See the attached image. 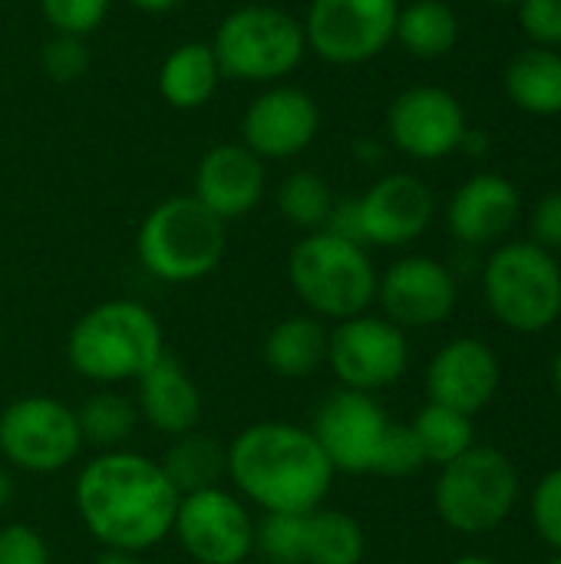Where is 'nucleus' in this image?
I'll return each instance as SVG.
<instances>
[{
  "label": "nucleus",
  "mask_w": 561,
  "mask_h": 564,
  "mask_svg": "<svg viewBox=\"0 0 561 564\" xmlns=\"http://www.w3.org/2000/svg\"><path fill=\"white\" fill-rule=\"evenodd\" d=\"M179 492L159 459L136 449L96 453L73 482V506L99 549L149 552L172 539Z\"/></svg>",
  "instance_id": "obj_1"
},
{
  "label": "nucleus",
  "mask_w": 561,
  "mask_h": 564,
  "mask_svg": "<svg viewBox=\"0 0 561 564\" xmlns=\"http://www.w3.org/2000/svg\"><path fill=\"white\" fill-rule=\"evenodd\" d=\"M334 466L308 426L261 420L228 443L231 492L261 516H308L327 506Z\"/></svg>",
  "instance_id": "obj_2"
},
{
  "label": "nucleus",
  "mask_w": 561,
  "mask_h": 564,
  "mask_svg": "<svg viewBox=\"0 0 561 564\" xmlns=\"http://www.w3.org/2000/svg\"><path fill=\"white\" fill-rule=\"evenodd\" d=\"M162 354V321L132 297L99 301L66 334V364L93 387L136 383Z\"/></svg>",
  "instance_id": "obj_3"
},
{
  "label": "nucleus",
  "mask_w": 561,
  "mask_h": 564,
  "mask_svg": "<svg viewBox=\"0 0 561 564\" xmlns=\"http://www.w3.org/2000/svg\"><path fill=\"white\" fill-rule=\"evenodd\" d=\"M377 268L364 245L334 231L304 235L288 254V284L308 314L337 324L370 311L377 301Z\"/></svg>",
  "instance_id": "obj_4"
},
{
  "label": "nucleus",
  "mask_w": 561,
  "mask_h": 564,
  "mask_svg": "<svg viewBox=\"0 0 561 564\" xmlns=\"http://www.w3.org/2000/svg\"><path fill=\"white\" fill-rule=\"evenodd\" d=\"M228 248V228L195 195L159 202L139 225V264L162 284H192L208 278Z\"/></svg>",
  "instance_id": "obj_5"
},
{
  "label": "nucleus",
  "mask_w": 561,
  "mask_h": 564,
  "mask_svg": "<svg viewBox=\"0 0 561 564\" xmlns=\"http://www.w3.org/2000/svg\"><path fill=\"white\" fill-rule=\"evenodd\" d=\"M522 479L516 463L496 446H473L440 466L433 482V509L440 522L460 535H489L509 522L519 506Z\"/></svg>",
  "instance_id": "obj_6"
},
{
  "label": "nucleus",
  "mask_w": 561,
  "mask_h": 564,
  "mask_svg": "<svg viewBox=\"0 0 561 564\" xmlns=\"http://www.w3.org/2000/svg\"><path fill=\"white\" fill-rule=\"evenodd\" d=\"M489 314L513 334H542L561 317V264L536 241H506L483 264Z\"/></svg>",
  "instance_id": "obj_7"
},
{
  "label": "nucleus",
  "mask_w": 561,
  "mask_h": 564,
  "mask_svg": "<svg viewBox=\"0 0 561 564\" xmlns=\"http://www.w3.org/2000/svg\"><path fill=\"white\" fill-rule=\"evenodd\" d=\"M212 53L218 59L222 76L271 86L301 66L308 40L301 20L288 10L268 3H245L218 23L212 36Z\"/></svg>",
  "instance_id": "obj_8"
},
{
  "label": "nucleus",
  "mask_w": 561,
  "mask_h": 564,
  "mask_svg": "<svg viewBox=\"0 0 561 564\" xmlns=\"http://www.w3.org/2000/svg\"><path fill=\"white\" fill-rule=\"evenodd\" d=\"M83 453L76 410L50 393L17 397L0 413V456L7 469L53 476L69 469Z\"/></svg>",
  "instance_id": "obj_9"
},
{
  "label": "nucleus",
  "mask_w": 561,
  "mask_h": 564,
  "mask_svg": "<svg viewBox=\"0 0 561 564\" xmlns=\"http://www.w3.org/2000/svg\"><path fill=\"white\" fill-rule=\"evenodd\" d=\"M410 367L407 330L390 324L384 314H357L331 324L327 334V370L341 390L377 397L403 380Z\"/></svg>",
  "instance_id": "obj_10"
},
{
  "label": "nucleus",
  "mask_w": 561,
  "mask_h": 564,
  "mask_svg": "<svg viewBox=\"0 0 561 564\" xmlns=\"http://www.w3.org/2000/svg\"><path fill=\"white\" fill-rule=\"evenodd\" d=\"M397 0H311L301 20L308 50L334 66H357L393 43Z\"/></svg>",
  "instance_id": "obj_11"
},
{
  "label": "nucleus",
  "mask_w": 561,
  "mask_h": 564,
  "mask_svg": "<svg viewBox=\"0 0 561 564\" xmlns=\"http://www.w3.org/2000/svg\"><path fill=\"white\" fill-rule=\"evenodd\" d=\"M172 539L195 564H245L255 555V516L225 486L179 499Z\"/></svg>",
  "instance_id": "obj_12"
},
{
  "label": "nucleus",
  "mask_w": 561,
  "mask_h": 564,
  "mask_svg": "<svg viewBox=\"0 0 561 564\" xmlns=\"http://www.w3.org/2000/svg\"><path fill=\"white\" fill-rule=\"evenodd\" d=\"M393 420L384 413L377 397L357 390H334L321 400L311 420V433L331 459L334 473L377 476V463Z\"/></svg>",
  "instance_id": "obj_13"
},
{
  "label": "nucleus",
  "mask_w": 561,
  "mask_h": 564,
  "mask_svg": "<svg viewBox=\"0 0 561 564\" xmlns=\"http://www.w3.org/2000/svg\"><path fill=\"white\" fill-rule=\"evenodd\" d=\"M377 304L400 330H430L456 311V278L430 254H407L377 278Z\"/></svg>",
  "instance_id": "obj_14"
},
{
  "label": "nucleus",
  "mask_w": 561,
  "mask_h": 564,
  "mask_svg": "<svg viewBox=\"0 0 561 564\" xmlns=\"http://www.w3.org/2000/svg\"><path fill=\"white\" fill-rule=\"evenodd\" d=\"M470 122L460 99L443 86H410L387 112V132L393 145L420 162L446 159L460 149Z\"/></svg>",
  "instance_id": "obj_15"
},
{
  "label": "nucleus",
  "mask_w": 561,
  "mask_h": 564,
  "mask_svg": "<svg viewBox=\"0 0 561 564\" xmlns=\"http://www.w3.org/2000/svg\"><path fill=\"white\" fill-rule=\"evenodd\" d=\"M321 129V109L301 86L271 83L251 99L241 119V142L261 162H284L304 152Z\"/></svg>",
  "instance_id": "obj_16"
},
{
  "label": "nucleus",
  "mask_w": 561,
  "mask_h": 564,
  "mask_svg": "<svg viewBox=\"0 0 561 564\" xmlns=\"http://www.w3.org/2000/svg\"><path fill=\"white\" fill-rule=\"evenodd\" d=\"M423 387L430 403L476 416L499 397L503 364L486 340L456 337L430 357Z\"/></svg>",
  "instance_id": "obj_17"
},
{
  "label": "nucleus",
  "mask_w": 561,
  "mask_h": 564,
  "mask_svg": "<svg viewBox=\"0 0 561 564\" xmlns=\"http://www.w3.org/2000/svg\"><path fill=\"white\" fill-rule=\"evenodd\" d=\"M433 192L427 182L407 172L377 178L357 195V225L364 248H403L413 245L433 221Z\"/></svg>",
  "instance_id": "obj_18"
},
{
  "label": "nucleus",
  "mask_w": 561,
  "mask_h": 564,
  "mask_svg": "<svg viewBox=\"0 0 561 564\" xmlns=\"http://www.w3.org/2000/svg\"><path fill=\"white\" fill-rule=\"evenodd\" d=\"M268 188L265 162L245 142H222L195 165V198L225 225L251 215Z\"/></svg>",
  "instance_id": "obj_19"
},
{
  "label": "nucleus",
  "mask_w": 561,
  "mask_h": 564,
  "mask_svg": "<svg viewBox=\"0 0 561 564\" xmlns=\"http://www.w3.org/2000/svg\"><path fill=\"white\" fill-rule=\"evenodd\" d=\"M519 215V188L499 172H479L453 192L446 205V228L463 248H489L506 241Z\"/></svg>",
  "instance_id": "obj_20"
},
{
  "label": "nucleus",
  "mask_w": 561,
  "mask_h": 564,
  "mask_svg": "<svg viewBox=\"0 0 561 564\" xmlns=\"http://www.w3.org/2000/svg\"><path fill=\"white\" fill-rule=\"evenodd\" d=\"M136 410L149 430H155L165 440H175L198 430L202 390L172 354H162L136 380Z\"/></svg>",
  "instance_id": "obj_21"
},
{
  "label": "nucleus",
  "mask_w": 561,
  "mask_h": 564,
  "mask_svg": "<svg viewBox=\"0 0 561 564\" xmlns=\"http://www.w3.org/2000/svg\"><path fill=\"white\" fill-rule=\"evenodd\" d=\"M327 334L331 324L321 317L308 311L288 314L265 334L261 360L281 380H311L321 367H327Z\"/></svg>",
  "instance_id": "obj_22"
},
{
  "label": "nucleus",
  "mask_w": 561,
  "mask_h": 564,
  "mask_svg": "<svg viewBox=\"0 0 561 564\" xmlns=\"http://www.w3.org/2000/svg\"><path fill=\"white\" fill-rule=\"evenodd\" d=\"M222 83L212 43L188 40L179 43L159 69V93L172 109H202Z\"/></svg>",
  "instance_id": "obj_23"
},
{
  "label": "nucleus",
  "mask_w": 561,
  "mask_h": 564,
  "mask_svg": "<svg viewBox=\"0 0 561 564\" xmlns=\"http://www.w3.org/2000/svg\"><path fill=\"white\" fill-rule=\"evenodd\" d=\"M159 466L179 496H192L202 489H215L228 479V446L208 433L192 430L185 436L169 440V449Z\"/></svg>",
  "instance_id": "obj_24"
},
{
  "label": "nucleus",
  "mask_w": 561,
  "mask_h": 564,
  "mask_svg": "<svg viewBox=\"0 0 561 564\" xmlns=\"http://www.w3.org/2000/svg\"><path fill=\"white\" fill-rule=\"evenodd\" d=\"M506 96L529 116L561 112V53L549 46H529L506 66Z\"/></svg>",
  "instance_id": "obj_25"
},
{
  "label": "nucleus",
  "mask_w": 561,
  "mask_h": 564,
  "mask_svg": "<svg viewBox=\"0 0 561 564\" xmlns=\"http://www.w3.org/2000/svg\"><path fill=\"white\" fill-rule=\"evenodd\" d=\"M76 410V423L83 433V446H93L99 453L109 449H126L132 440L139 420L136 400L126 397L119 387H96Z\"/></svg>",
  "instance_id": "obj_26"
},
{
  "label": "nucleus",
  "mask_w": 561,
  "mask_h": 564,
  "mask_svg": "<svg viewBox=\"0 0 561 564\" xmlns=\"http://www.w3.org/2000/svg\"><path fill=\"white\" fill-rule=\"evenodd\" d=\"M367 532L344 512L321 506L304 516V564H364Z\"/></svg>",
  "instance_id": "obj_27"
},
{
  "label": "nucleus",
  "mask_w": 561,
  "mask_h": 564,
  "mask_svg": "<svg viewBox=\"0 0 561 564\" xmlns=\"http://www.w3.org/2000/svg\"><path fill=\"white\" fill-rule=\"evenodd\" d=\"M393 40L417 59H440L460 40V20L443 0H413L400 7Z\"/></svg>",
  "instance_id": "obj_28"
},
{
  "label": "nucleus",
  "mask_w": 561,
  "mask_h": 564,
  "mask_svg": "<svg viewBox=\"0 0 561 564\" xmlns=\"http://www.w3.org/2000/svg\"><path fill=\"white\" fill-rule=\"evenodd\" d=\"M410 430H413V436L420 443V453H423L427 466H436V469L453 463L456 456H463L466 449L476 446L473 416H466L460 410H450V406H440V403H430V400L420 406Z\"/></svg>",
  "instance_id": "obj_29"
},
{
  "label": "nucleus",
  "mask_w": 561,
  "mask_h": 564,
  "mask_svg": "<svg viewBox=\"0 0 561 564\" xmlns=\"http://www.w3.org/2000/svg\"><path fill=\"white\" fill-rule=\"evenodd\" d=\"M334 202L337 198H334L331 185L317 172H291L274 192V205H278L281 218L308 235L327 228Z\"/></svg>",
  "instance_id": "obj_30"
},
{
  "label": "nucleus",
  "mask_w": 561,
  "mask_h": 564,
  "mask_svg": "<svg viewBox=\"0 0 561 564\" xmlns=\"http://www.w3.org/2000/svg\"><path fill=\"white\" fill-rule=\"evenodd\" d=\"M255 555L268 564H304V516L255 519Z\"/></svg>",
  "instance_id": "obj_31"
},
{
  "label": "nucleus",
  "mask_w": 561,
  "mask_h": 564,
  "mask_svg": "<svg viewBox=\"0 0 561 564\" xmlns=\"http://www.w3.org/2000/svg\"><path fill=\"white\" fill-rule=\"evenodd\" d=\"M46 23L63 36L86 40L109 13V0H40Z\"/></svg>",
  "instance_id": "obj_32"
},
{
  "label": "nucleus",
  "mask_w": 561,
  "mask_h": 564,
  "mask_svg": "<svg viewBox=\"0 0 561 564\" xmlns=\"http://www.w3.org/2000/svg\"><path fill=\"white\" fill-rule=\"evenodd\" d=\"M529 519L542 545L561 555V466L536 482L529 499Z\"/></svg>",
  "instance_id": "obj_33"
},
{
  "label": "nucleus",
  "mask_w": 561,
  "mask_h": 564,
  "mask_svg": "<svg viewBox=\"0 0 561 564\" xmlns=\"http://www.w3.org/2000/svg\"><path fill=\"white\" fill-rule=\"evenodd\" d=\"M423 466H427V459H423V453H420V443H417L410 423H393L390 433H387L380 463H377V476L403 479V476L420 473Z\"/></svg>",
  "instance_id": "obj_34"
},
{
  "label": "nucleus",
  "mask_w": 561,
  "mask_h": 564,
  "mask_svg": "<svg viewBox=\"0 0 561 564\" xmlns=\"http://www.w3.org/2000/svg\"><path fill=\"white\" fill-rule=\"evenodd\" d=\"M0 564H53L50 542L26 522L0 525Z\"/></svg>",
  "instance_id": "obj_35"
},
{
  "label": "nucleus",
  "mask_w": 561,
  "mask_h": 564,
  "mask_svg": "<svg viewBox=\"0 0 561 564\" xmlns=\"http://www.w3.org/2000/svg\"><path fill=\"white\" fill-rule=\"evenodd\" d=\"M519 23L536 46H561V0H519Z\"/></svg>",
  "instance_id": "obj_36"
},
{
  "label": "nucleus",
  "mask_w": 561,
  "mask_h": 564,
  "mask_svg": "<svg viewBox=\"0 0 561 564\" xmlns=\"http://www.w3.org/2000/svg\"><path fill=\"white\" fill-rule=\"evenodd\" d=\"M86 66H89V53L79 36L56 33V40H50L43 46V69H46V76H53L60 83L79 79L86 73Z\"/></svg>",
  "instance_id": "obj_37"
},
{
  "label": "nucleus",
  "mask_w": 561,
  "mask_h": 564,
  "mask_svg": "<svg viewBox=\"0 0 561 564\" xmlns=\"http://www.w3.org/2000/svg\"><path fill=\"white\" fill-rule=\"evenodd\" d=\"M529 228H532V241L546 251H561V188L559 192H549L536 202L532 208V218H529Z\"/></svg>",
  "instance_id": "obj_38"
},
{
  "label": "nucleus",
  "mask_w": 561,
  "mask_h": 564,
  "mask_svg": "<svg viewBox=\"0 0 561 564\" xmlns=\"http://www.w3.org/2000/svg\"><path fill=\"white\" fill-rule=\"evenodd\" d=\"M93 564H142V555L136 552H119V549H99Z\"/></svg>",
  "instance_id": "obj_39"
},
{
  "label": "nucleus",
  "mask_w": 561,
  "mask_h": 564,
  "mask_svg": "<svg viewBox=\"0 0 561 564\" xmlns=\"http://www.w3.org/2000/svg\"><path fill=\"white\" fill-rule=\"evenodd\" d=\"M460 149H466V152H473V155H483V152L489 149V135H486V132H479V129H466V135H463Z\"/></svg>",
  "instance_id": "obj_40"
},
{
  "label": "nucleus",
  "mask_w": 561,
  "mask_h": 564,
  "mask_svg": "<svg viewBox=\"0 0 561 564\" xmlns=\"http://www.w3.org/2000/svg\"><path fill=\"white\" fill-rule=\"evenodd\" d=\"M132 7H139V10H145V13H169V10H175L182 0H129Z\"/></svg>",
  "instance_id": "obj_41"
},
{
  "label": "nucleus",
  "mask_w": 561,
  "mask_h": 564,
  "mask_svg": "<svg viewBox=\"0 0 561 564\" xmlns=\"http://www.w3.org/2000/svg\"><path fill=\"white\" fill-rule=\"evenodd\" d=\"M13 502V476L7 466H0V512Z\"/></svg>",
  "instance_id": "obj_42"
},
{
  "label": "nucleus",
  "mask_w": 561,
  "mask_h": 564,
  "mask_svg": "<svg viewBox=\"0 0 561 564\" xmlns=\"http://www.w3.org/2000/svg\"><path fill=\"white\" fill-rule=\"evenodd\" d=\"M450 564H499L496 558H489V555H460V558H453Z\"/></svg>",
  "instance_id": "obj_43"
},
{
  "label": "nucleus",
  "mask_w": 561,
  "mask_h": 564,
  "mask_svg": "<svg viewBox=\"0 0 561 564\" xmlns=\"http://www.w3.org/2000/svg\"><path fill=\"white\" fill-rule=\"evenodd\" d=\"M552 387H555V393H559L561 400V350L555 354V364H552Z\"/></svg>",
  "instance_id": "obj_44"
},
{
  "label": "nucleus",
  "mask_w": 561,
  "mask_h": 564,
  "mask_svg": "<svg viewBox=\"0 0 561 564\" xmlns=\"http://www.w3.org/2000/svg\"><path fill=\"white\" fill-rule=\"evenodd\" d=\"M489 3H499V7H513V3H519V0H489Z\"/></svg>",
  "instance_id": "obj_45"
},
{
  "label": "nucleus",
  "mask_w": 561,
  "mask_h": 564,
  "mask_svg": "<svg viewBox=\"0 0 561 564\" xmlns=\"http://www.w3.org/2000/svg\"><path fill=\"white\" fill-rule=\"evenodd\" d=\"M546 564H561V555H552V558H549Z\"/></svg>",
  "instance_id": "obj_46"
}]
</instances>
